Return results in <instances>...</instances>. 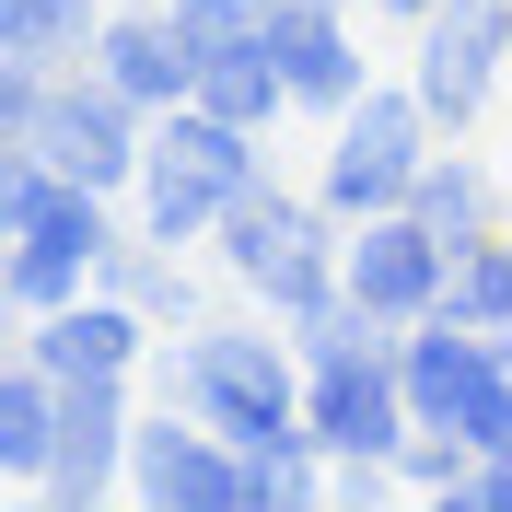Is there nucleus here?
Wrapping results in <instances>:
<instances>
[{
	"label": "nucleus",
	"instance_id": "obj_16",
	"mask_svg": "<svg viewBox=\"0 0 512 512\" xmlns=\"http://www.w3.org/2000/svg\"><path fill=\"white\" fill-rule=\"evenodd\" d=\"M47 466H59V373L12 350V373H0V478L35 489Z\"/></svg>",
	"mask_w": 512,
	"mask_h": 512
},
{
	"label": "nucleus",
	"instance_id": "obj_14",
	"mask_svg": "<svg viewBox=\"0 0 512 512\" xmlns=\"http://www.w3.org/2000/svg\"><path fill=\"white\" fill-rule=\"evenodd\" d=\"M396 373H408V408H419V419H454V408H466V384L489 373V326L419 315L408 338H396Z\"/></svg>",
	"mask_w": 512,
	"mask_h": 512
},
{
	"label": "nucleus",
	"instance_id": "obj_15",
	"mask_svg": "<svg viewBox=\"0 0 512 512\" xmlns=\"http://www.w3.org/2000/svg\"><path fill=\"white\" fill-rule=\"evenodd\" d=\"M198 105L268 140V128L291 117V70H280V47H268V35H245V47H210V59H198Z\"/></svg>",
	"mask_w": 512,
	"mask_h": 512
},
{
	"label": "nucleus",
	"instance_id": "obj_19",
	"mask_svg": "<svg viewBox=\"0 0 512 512\" xmlns=\"http://www.w3.org/2000/svg\"><path fill=\"white\" fill-rule=\"evenodd\" d=\"M303 501H338V466L315 454V431L303 443H256L245 454V512H303Z\"/></svg>",
	"mask_w": 512,
	"mask_h": 512
},
{
	"label": "nucleus",
	"instance_id": "obj_6",
	"mask_svg": "<svg viewBox=\"0 0 512 512\" xmlns=\"http://www.w3.org/2000/svg\"><path fill=\"white\" fill-rule=\"evenodd\" d=\"M128 501L140 512H245V443L163 396V408L128 431Z\"/></svg>",
	"mask_w": 512,
	"mask_h": 512
},
{
	"label": "nucleus",
	"instance_id": "obj_1",
	"mask_svg": "<svg viewBox=\"0 0 512 512\" xmlns=\"http://www.w3.org/2000/svg\"><path fill=\"white\" fill-rule=\"evenodd\" d=\"M117 233L128 222H117L105 187L59 175L47 152H0V303H12V315H59V303H82Z\"/></svg>",
	"mask_w": 512,
	"mask_h": 512
},
{
	"label": "nucleus",
	"instance_id": "obj_10",
	"mask_svg": "<svg viewBox=\"0 0 512 512\" xmlns=\"http://www.w3.org/2000/svg\"><path fill=\"white\" fill-rule=\"evenodd\" d=\"M338 280H350V303H373L384 326H419V315H443V291H454V245L419 222V210H373V222H350Z\"/></svg>",
	"mask_w": 512,
	"mask_h": 512
},
{
	"label": "nucleus",
	"instance_id": "obj_20",
	"mask_svg": "<svg viewBox=\"0 0 512 512\" xmlns=\"http://www.w3.org/2000/svg\"><path fill=\"white\" fill-rule=\"evenodd\" d=\"M443 315H466V326H512V233L454 245V291H443Z\"/></svg>",
	"mask_w": 512,
	"mask_h": 512
},
{
	"label": "nucleus",
	"instance_id": "obj_17",
	"mask_svg": "<svg viewBox=\"0 0 512 512\" xmlns=\"http://www.w3.org/2000/svg\"><path fill=\"white\" fill-rule=\"evenodd\" d=\"M408 210H419L431 233H443V245H478V233H501V187H489V163H478V152H454V140H443L431 163H419Z\"/></svg>",
	"mask_w": 512,
	"mask_h": 512
},
{
	"label": "nucleus",
	"instance_id": "obj_7",
	"mask_svg": "<svg viewBox=\"0 0 512 512\" xmlns=\"http://www.w3.org/2000/svg\"><path fill=\"white\" fill-rule=\"evenodd\" d=\"M408 82L419 105H431V128L443 140H466V128L489 117V94H501V59H512V0H443L431 24H408Z\"/></svg>",
	"mask_w": 512,
	"mask_h": 512
},
{
	"label": "nucleus",
	"instance_id": "obj_11",
	"mask_svg": "<svg viewBox=\"0 0 512 512\" xmlns=\"http://www.w3.org/2000/svg\"><path fill=\"white\" fill-rule=\"evenodd\" d=\"M24 361H47L59 384H82V373H140V361L163 350V326L128 303V291H82V303H59V315H24V338H12Z\"/></svg>",
	"mask_w": 512,
	"mask_h": 512
},
{
	"label": "nucleus",
	"instance_id": "obj_5",
	"mask_svg": "<svg viewBox=\"0 0 512 512\" xmlns=\"http://www.w3.org/2000/svg\"><path fill=\"white\" fill-rule=\"evenodd\" d=\"M431 152H443V128H431L419 82H373L350 117H326V175H315V198L338 210V222L408 210V187H419V163H431Z\"/></svg>",
	"mask_w": 512,
	"mask_h": 512
},
{
	"label": "nucleus",
	"instance_id": "obj_4",
	"mask_svg": "<svg viewBox=\"0 0 512 512\" xmlns=\"http://www.w3.org/2000/svg\"><path fill=\"white\" fill-rule=\"evenodd\" d=\"M268 187V152H256V128L210 117V105H163L152 117V152H140V233H163V245H210V233L233 222V198Z\"/></svg>",
	"mask_w": 512,
	"mask_h": 512
},
{
	"label": "nucleus",
	"instance_id": "obj_23",
	"mask_svg": "<svg viewBox=\"0 0 512 512\" xmlns=\"http://www.w3.org/2000/svg\"><path fill=\"white\" fill-rule=\"evenodd\" d=\"M361 12H384V24H431L443 0H361Z\"/></svg>",
	"mask_w": 512,
	"mask_h": 512
},
{
	"label": "nucleus",
	"instance_id": "obj_21",
	"mask_svg": "<svg viewBox=\"0 0 512 512\" xmlns=\"http://www.w3.org/2000/svg\"><path fill=\"white\" fill-rule=\"evenodd\" d=\"M175 24H187V47L210 59V47H245V35H268L280 24V0H163Z\"/></svg>",
	"mask_w": 512,
	"mask_h": 512
},
{
	"label": "nucleus",
	"instance_id": "obj_18",
	"mask_svg": "<svg viewBox=\"0 0 512 512\" xmlns=\"http://www.w3.org/2000/svg\"><path fill=\"white\" fill-rule=\"evenodd\" d=\"M117 0H0V59H35V70H82L94 35Z\"/></svg>",
	"mask_w": 512,
	"mask_h": 512
},
{
	"label": "nucleus",
	"instance_id": "obj_8",
	"mask_svg": "<svg viewBox=\"0 0 512 512\" xmlns=\"http://www.w3.org/2000/svg\"><path fill=\"white\" fill-rule=\"evenodd\" d=\"M35 152L59 163V175H82V187H105V198H117V187H140V152H152V105H128L117 82L82 59V70H59Z\"/></svg>",
	"mask_w": 512,
	"mask_h": 512
},
{
	"label": "nucleus",
	"instance_id": "obj_13",
	"mask_svg": "<svg viewBox=\"0 0 512 512\" xmlns=\"http://www.w3.org/2000/svg\"><path fill=\"white\" fill-rule=\"evenodd\" d=\"M94 70L117 82L128 105H152V117L198 94V47H187V24H175L163 0H117V12H105V35H94Z\"/></svg>",
	"mask_w": 512,
	"mask_h": 512
},
{
	"label": "nucleus",
	"instance_id": "obj_3",
	"mask_svg": "<svg viewBox=\"0 0 512 512\" xmlns=\"http://www.w3.org/2000/svg\"><path fill=\"white\" fill-rule=\"evenodd\" d=\"M338 256H350V222H338L326 198H291V187L233 198V222L210 233V268H222L233 291H256V315H280V326L326 315V303L350 291Z\"/></svg>",
	"mask_w": 512,
	"mask_h": 512
},
{
	"label": "nucleus",
	"instance_id": "obj_12",
	"mask_svg": "<svg viewBox=\"0 0 512 512\" xmlns=\"http://www.w3.org/2000/svg\"><path fill=\"white\" fill-rule=\"evenodd\" d=\"M268 47H280L291 105H303V117H350V105L373 94V70H361V35H350V0H280Z\"/></svg>",
	"mask_w": 512,
	"mask_h": 512
},
{
	"label": "nucleus",
	"instance_id": "obj_9",
	"mask_svg": "<svg viewBox=\"0 0 512 512\" xmlns=\"http://www.w3.org/2000/svg\"><path fill=\"white\" fill-rule=\"evenodd\" d=\"M128 384H140V373H82V384H59V466L35 478V501H47V512L128 501V431H140Z\"/></svg>",
	"mask_w": 512,
	"mask_h": 512
},
{
	"label": "nucleus",
	"instance_id": "obj_2",
	"mask_svg": "<svg viewBox=\"0 0 512 512\" xmlns=\"http://www.w3.org/2000/svg\"><path fill=\"white\" fill-rule=\"evenodd\" d=\"M163 396L198 408L210 431H233L245 454H256V443H303V350H291L280 315L163 338Z\"/></svg>",
	"mask_w": 512,
	"mask_h": 512
},
{
	"label": "nucleus",
	"instance_id": "obj_22",
	"mask_svg": "<svg viewBox=\"0 0 512 512\" xmlns=\"http://www.w3.org/2000/svg\"><path fill=\"white\" fill-rule=\"evenodd\" d=\"M454 431H466L478 454H512V373H501V361H489V373L466 384V408H454Z\"/></svg>",
	"mask_w": 512,
	"mask_h": 512
}]
</instances>
